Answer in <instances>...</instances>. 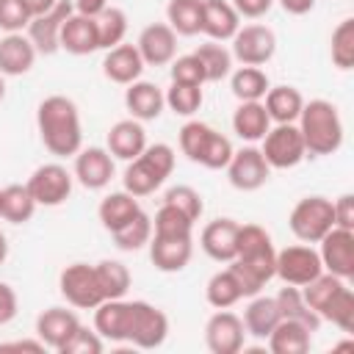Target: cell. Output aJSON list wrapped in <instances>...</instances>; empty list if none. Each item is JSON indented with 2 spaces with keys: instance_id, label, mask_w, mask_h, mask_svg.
<instances>
[{
  "instance_id": "obj_21",
  "label": "cell",
  "mask_w": 354,
  "mask_h": 354,
  "mask_svg": "<svg viewBox=\"0 0 354 354\" xmlns=\"http://www.w3.org/2000/svg\"><path fill=\"white\" fill-rule=\"evenodd\" d=\"M144 58L138 53L136 44H116L111 50H105V58H102V72L111 83H119V86H130L133 80L141 77L144 72Z\"/></svg>"
},
{
  "instance_id": "obj_11",
  "label": "cell",
  "mask_w": 354,
  "mask_h": 354,
  "mask_svg": "<svg viewBox=\"0 0 354 354\" xmlns=\"http://www.w3.org/2000/svg\"><path fill=\"white\" fill-rule=\"evenodd\" d=\"M232 41V58L241 61V66H263L277 53V36L266 25H243L230 39Z\"/></svg>"
},
{
  "instance_id": "obj_27",
  "label": "cell",
  "mask_w": 354,
  "mask_h": 354,
  "mask_svg": "<svg viewBox=\"0 0 354 354\" xmlns=\"http://www.w3.org/2000/svg\"><path fill=\"white\" fill-rule=\"evenodd\" d=\"M61 50L72 55H88L100 50V33H97V19L83 17V14H69L64 28H61Z\"/></svg>"
},
{
  "instance_id": "obj_45",
  "label": "cell",
  "mask_w": 354,
  "mask_h": 354,
  "mask_svg": "<svg viewBox=\"0 0 354 354\" xmlns=\"http://www.w3.org/2000/svg\"><path fill=\"white\" fill-rule=\"evenodd\" d=\"M329 53H332V64L337 69H351L354 66V19L346 17L335 30H332V41H329Z\"/></svg>"
},
{
  "instance_id": "obj_57",
  "label": "cell",
  "mask_w": 354,
  "mask_h": 354,
  "mask_svg": "<svg viewBox=\"0 0 354 354\" xmlns=\"http://www.w3.org/2000/svg\"><path fill=\"white\" fill-rule=\"evenodd\" d=\"M277 3L282 6V11H288L293 17H304L315 8V0H277Z\"/></svg>"
},
{
  "instance_id": "obj_19",
  "label": "cell",
  "mask_w": 354,
  "mask_h": 354,
  "mask_svg": "<svg viewBox=\"0 0 354 354\" xmlns=\"http://www.w3.org/2000/svg\"><path fill=\"white\" fill-rule=\"evenodd\" d=\"M105 149L113 155V160H133L144 152L147 147V130L144 122L138 119H119L116 124H111L108 138H105Z\"/></svg>"
},
{
  "instance_id": "obj_30",
  "label": "cell",
  "mask_w": 354,
  "mask_h": 354,
  "mask_svg": "<svg viewBox=\"0 0 354 354\" xmlns=\"http://www.w3.org/2000/svg\"><path fill=\"white\" fill-rule=\"evenodd\" d=\"M263 105L274 124H290L299 119V113L304 108V97L293 86H271L263 97Z\"/></svg>"
},
{
  "instance_id": "obj_16",
  "label": "cell",
  "mask_w": 354,
  "mask_h": 354,
  "mask_svg": "<svg viewBox=\"0 0 354 354\" xmlns=\"http://www.w3.org/2000/svg\"><path fill=\"white\" fill-rule=\"evenodd\" d=\"M246 343L243 321L230 310H216L205 324V346L213 354H238Z\"/></svg>"
},
{
  "instance_id": "obj_40",
  "label": "cell",
  "mask_w": 354,
  "mask_h": 354,
  "mask_svg": "<svg viewBox=\"0 0 354 354\" xmlns=\"http://www.w3.org/2000/svg\"><path fill=\"white\" fill-rule=\"evenodd\" d=\"M111 235H113V243H116L122 252H138V249L147 246L149 238H152V218L141 210L138 216H133L124 227H119V230L111 232Z\"/></svg>"
},
{
  "instance_id": "obj_2",
  "label": "cell",
  "mask_w": 354,
  "mask_h": 354,
  "mask_svg": "<svg viewBox=\"0 0 354 354\" xmlns=\"http://www.w3.org/2000/svg\"><path fill=\"white\" fill-rule=\"evenodd\" d=\"M296 127L304 138V149L307 155H335L340 147H343V119H340V111L335 102L329 100H310L304 102L299 119H296Z\"/></svg>"
},
{
  "instance_id": "obj_54",
  "label": "cell",
  "mask_w": 354,
  "mask_h": 354,
  "mask_svg": "<svg viewBox=\"0 0 354 354\" xmlns=\"http://www.w3.org/2000/svg\"><path fill=\"white\" fill-rule=\"evenodd\" d=\"M17 310H19V299H17V290L0 279V326L11 324L17 318Z\"/></svg>"
},
{
  "instance_id": "obj_1",
  "label": "cell",
  "mask_w": 354,
  "mask_h": 354,
  "mask_svg": "<svg viewBox=\"0 0 354 354\" xmlns=\"http://www.w3.org/2000/svg\"><path fill=\"white\" fill-rule=\"evenodd\" d=\"M36 127L41 144L55 158H75L83 147V124L75 100L64 94H50L36 108Z\"/></svg>"
},
{
  "instance_id": "obj_41",
  "label": "cell",
  "mask_w": 354,
  "mask_h": 354,
  "mask_svg": "<svg viewBox=\"0 0 354 354\" xmlns=\"http://www.w3.org/2000/svg\"><path fill=\"white\" fill-rule=\"evenodd\" d=\"M163 97H166V108L174 111L177 116H194L205 102L202 86H191V83H171L169 91H163Z\"/></svg>"
},
{
  "instance_id": "obj_35",
  "label": "cell",
  "mask_w": 354,
  "mask_h": 354,
  "mask_svg": "<svg viewBox=\"0 0 354 354\" xmlns=\"http://www.w3.org/2000/svg\"><path fill=\"white\" fill-rule=\"evenodd\" d=\"M166 25L177 36H196L202 30V0H169Z\"/></svg>"
},
{
  "instance_id": "obj_39",
  "label": "cell",
  "mask_w": 354,
  "mask_h": 354,
  "mask_svg": "<svg viewBox=\"0 0 354 354\" xmlns=\"http://www.w3.org/2000/svg\"><path fill=\"white\" fill-rule=\"evenodd\" d=\"M94 271H97V282H100L105 299H124V293L130 290V282H133V277H130L124 263H119V260H100L94 266Z\"/></svg>"
},
{
  "instance_id": "obj_33",
  "label": "cell",
  "mask_w": 354,
  "mask_h": 354,
  "mask_svg": "<svg viewBox=\"0 0 354 354\" xmlns=\"http://www.w3.org/2000/svg\"><path fill=\"white\" fill-rule=\"evenodd\" d=\"M274 299H277V307H279V315H282V318L299 321V324H304L310 332H318L321 315H318L315 310H310V304L304 301V296H301V290H299L296 285H285Z\"/></svg>"
},
{
  "instance_id": "obj_60",
  "label": "cell",
  "mask_w": 354,
  "mask_h": 354,
  "mask_svg": "<svg viewBox=\"0 0 354 354\" xmlns=\"http://www.w3.org/2000/svg\"><path fill=\"white\" fill-rule=\"evenodd\" d=\"M6 257H8V238H6V232L0 230V266L6 263Z\"/></svg>"
},
{
  "instance_id": "obj_3",
  "label": "cell",
  "mask_w": 354,
  "mask_h": 354,
  "mask_svg": "<svg viewBox=\"0 0 354 354\" xmlns=\"http://www.w3.org/2000/svg\"><path fill=\"white\" fill-rule=\"evenodd\" d=\"M171 171H174V149L169 144L158 141V144H147L138 158L127 160L122 183H124L127 194L141 199V196L155 194Z\"/></svg>"
},
{
  "instance_id": "obj_7",
  "label": "cell",
  "mask_w": 354,
  "mask_h": 354,
  "mask_svg": "<svg viewBox=\"0 0 354 354\" xmlns=\"http://www.w3.org/2000/svg\"><path fill=\"white\" fill-rule=\"evenodd\" d=\"M260 152H263V158L271 169H293L307 158L304 138H301L296 122L268 127V133L263 136Z\"/></svg>"
},
{
  "instance_id": "obj_47",
  "label": "cell",
  "mask_w": 354,
  "mask_h": 354,
  "mask_svg": "<svg viewBox=\"0 0 354 354\" xmlns=\"http://www.w3.org/2000/svg\"><path fill=\"white\" fill-rule=\"evenodd\" d=\"M232 152H235V149H232V141H230L224 133H218V130L210 127V133H207V138H205V147H202L196 163L216 171V169H224V166L230 163Z\"/></svg>"
},
{
  "instance_id": "obj_17",
  "label": "cell",
  "mask_w": 354,
  "mask_h": 354,
  "mask_svg": "<svg viewBox=\"0 0 354 354\" xmlns=\"http://www.w3.org/2000/svg\"><path fill=\"white\" fill-rule=\"evenodd\" d=\"M136 47L147 66H166L177 55V33L166 22H152L138 33Z\"/></svg>"
},
{
  "instance_id": "obj_48",
  "label": "cell",
  "mask_w": 354,
  "mask_h": 354,
  "mask_svg": "<svg viewBox=\"0 0 354 354\" xmlns=\"http://www.w3.org/2000/svg\"><path fill=\"white\" fill-rule=\"evenodd\" d=\"M163 202H166V205H171V207H177L180 213H185L191 221H199V218H202V213H205L202 194H199L196 188H191V185H171V188L166 191Z\"/></svg>"
},
{
  "instance_id": "obj_13",
  "label": "cell",
  "mask_w": 354,
  "mask_h": 354,
  "mask_svg": "<svg viewBox=\"0 0 354 354\" xmlns=\"http://www.w3.org/2000/svg\"><path fill=\"white\" fill-rule=\"evenodd\" d=\"M224 169H227L230 185L238 188V191H257V188H263V185L268 183V177H271V166L266 163L263 152H260L257 147H252V144L235 149L232 158H230V163H227Z\"/></svg>"
},
{
  "instance_id": "obj_6",
  "label": "cell",
  "mask_w": 354,
  "mask_h": 354,
  "mask_svg": "<svg viewBox=\"0 0 354 354\" xmlns=\"http://www.w3.org/2000/svg\"><path fill=\"white\" fill-rule=\"evenodd\" d=\"M169 337V315L149 304V301H130V329H127V343L136 348H158Z\"/></svg>"
},
{
  "instance_id": "obj_42",
  "label": "cell",
  "mask_w": 354,
  "mask_h": 354,
  "mask_svg": "<svg viewBox=\"0 0 354 354\" xmlns=\"http://www.w3.org/2000/svg\"><path fill=\"white\" fill-rule=\"evenodd\" d=\"M343 285H346V279H340V277H335V274H329V271H321L313 282H307V285L301 288V296H304V301L310 304V310H315V313L321 315L324 307L329 304V299H332Z\"/></svg>"
},
{
  "instance_id": "obj_20",
  "label": "cell",
  "mask_w": 354,
  "mask_h": 354,
  "mask_svg": "<svg viewBox=\"0 0 354 354\" xmlns=\"http://www.w3.org/2000/svg\"><path fill=\"white\" fill-rule=\"evenodd\" d=\"M94 329L108 343H127L130 329V301L127 299H105L94 307Z\"/></svg>"
},
{
  "instance_id": "obj_26",
  "label": "cell",
  "mask_w": 354,
  "mask_h": 354,
  "mask_svg": "<svg viewBox=\"0 0 354 354\" xmlns=\"http://www.w3.org/2000/svg\"><path fill=\"white\" fill-rule=\"evenodd\" d=\"M124 108L130 111L133 119L138 122H152L163 113L166 108V97L160 91V86L149 83V80H133L127 88H124Z\"/></svg>"
},
{
  "instance_id": "obj_32",
  "label": "cell",
  "mask_w": 354,
  "mask_h": 354,
  "mask_svg": "<svg viewBox=\"0 0 354 354\" xmlns=\"http://www.w3.org/2000/svg\"><path fill=\"white\" fill-rule=\"evenodd\" d=\"M141 213V205H138V196L127 194L124 188L122 191H111L100 207H97V216H100V224L108 230V232H116L119 227H124L133 216Z\"/></svg>"
},
{
  "instance_id": "obj_38",
  "label": "cell",
  "mask_w": 354,
  "mask_h": 354,
  "mask_svg": "<svg viewBox=\"0 0 354 354\" xmlns=\"http://www.w3.org/2000/svg\"><path fill=\"white\" fill-rule=\"evenodd\" d=\"M205 299H207V304L216 307V310H230L232 304H238V301L243 299V293H241V288H238V279L232 277L230 268L216 271V274L207 279V285H205Z\"/></svg>"
},
{
  "instance_id": "obj_15",
  "label": "cell",
  "mask_w": 354,
  "mask_h": 354,
  "mask_svg": "<svg viewBox=\"0 0 354 354\" xmlns=\"http://www.w3.org/2000/svg\"><path fill=\"white\" fill-rule=\"evenodd\" d=\"M113 155L105 147H80L75 155V169L72 177L88 188V191H102L113 180Z\"/></svg>"
},
{
  "instance_id": "obj_52",
  "label": "cell",
  "mask_w": 354,
  "mask_h": 354,
  "mask_svg": "<svg viewBox=\"0 0 354 354\" xmlns=\"http://www.w3.org/2000/svg\"><path fill=\"white\" fill-rule=\"evenodd\" d=\"M30 22V11L22 0H0V30L3 33H22Z\"/></svg>"
},
{
  "instance_id": "obj_23",
  "label": "cell",
  "mask_w": 354,
  "mask_h": 354,
  "mask_svg": "<svg viewBox=\"0 0 354 354\" xmlns=\"http://www.w3.org/2000/svg\"><path fill=\"white\" fill-rule=\"evenodd\" d=\"M80 326V318L72 313V310H66V307H47L44 313H39V318H36V337L47 346V348H53V351H58L69 337H72V332Z\"/></svg>"
},
{
  "instance_id": "obj_46",
  "label": "cell",
  "mask_w": 354,
  "mask_h": 354,
  "mask_svg": "<svg viewBox=\"0 0 354 354\" xmlns=\"http://www.w3.org/2000/svg\"><path fill=\"white\" fill-rule=\"evenodd\" d=\"M152 235H169V238H183V235H194V221L180 213L171 205H160L155 218H152Z\"/></svg>"
},
{
  "instance_id": "obj_51",
  "label": "cell",
  "mask_w": 354,
  "mask_h": 354,
  "mask_svg": "<svg viewBox=\"0 0 354 354\" xmlns=\"http://www.w3.org/2000/svg\"><path fill=\"white\" fill-rule=\"evenodd\" d=\"M105 348V340L97 335V329H88V326H77L72 332V337L58 348V354H100Z\"/></svg>"
},
{
  "instance_id": "obj_24",
  "label": "cell",
  "mask_w": 354,
  "mask_h": 354,
  "mask_svg": "<svg viewBox=\"0 0 354 354\" xmlns=\"http://www.w3.org/2000/svg\"><path fill=\"white\" fill-rule=\"evenodd\" d=\"M241 28V17L230 0H202V30L210 41H230Z\"/></svg>"
},
{
  "instance_id": "obj_49",
  "label": "cell",
  "mask_w": 354,
  "mask_h": 354,
  "mask_svg": "<svg viewBox=\"0 0 354 354\" xmlns=\"http://www.w3.org/2000/svg\"><path fill=\"white\" fill-rule=\"evenodd\" d=\"M207 133H210V124H205V122H199V119H191V122H185V124L180 127V152H183L191 163H196V158H199V152H202V147H205Z\"/></svg>"
},
{
  "instance_id": "obj_44",
  "label": "cell",
  "mask_w": 354,
  "mask_h": 354,
  "mask_svg": "<svg viewBox=\"0 0 354 354\" xmlns=\"http://www.w3.org/2000/svg\"><path fill=\"white\" fill-rule=\"evenodd\" d=\"M97 33H100V50H111L124 41L127 33V14L116 6H108L97 17Z\"/></svg>"
},
{
  "instance_id": "obj_10",
  "label": "cell",
  "mask_w": 354,
  "mask_h": 354,
  "mask_svg": "<svg viewBox=\"0 0 354 354\" xmlns=\"http://www.w3.org/2000/svg\"><path fill=\"white\" fill-rule=\"evenodd\" d=\"M58 288H61V296L72 307H77V310H94L97 304L105 301L102 288L97 282V271L88 263H72V266H66L61 271V277H58Z\"/></svg>"
},
{
  "instance_id": "obj_18",
  "label": "cell",
  "mask_w": 354,
  "mask_h": 354,
  "mask_svg": "<svg viewBox=\"0 0 354 354\" xmlns=\"http://www.w3.org/2000/svg\"><path fill=\"white\" fill-rule=\"evenodd\" d=\"M194 254V235L169 238V235H152L149 238V260L163 274H177L191 263Z\"/></svg>"
},
{
  "instance_id": "obj_59",
  "label": "cell",
  "mask_w": 354,
  "mask_h": 354,
  "mask_svg": "<svg viewBox=\"0 0 354 354\" xmlns=\"http://www.w3.org/2000/svg\"><path fill=\"white\" fill-rule=\"evenodd\" d=\"M25 3V8L30 11V17H39V14H44V11H50L58 0H22Z\"/></svg>"
},
{
  "instance_id": "obj_50",
  "label": "cell",
  "mask_w": 354,
  "mask_h": 354,
  "mask_svg": "<svg viewBox=\"0 0 354 354\" xmlns=\"http://www.w3.org/2000/svg\"><path fill=\"white\" fill-rule=\"evenodd\" d=\"M169 75H171V83H191V86H205V69L199 64V58L194 53L188 55H174L171 66H169Z\"/></svg>"
},
{
  "instance_id": "obj_5",
  "label": "cell",
  "mask_w": 354,
  "mask_h": 354,
  "mask_svg": "<svg viewBox=\"0 0 354 354\" xmlns=\"http://www.w3.org/2000/svg\"><path fill=\"white\" fill-rule=\"evenodd\" d=\"M290 232L301 243H318L332 227H335V213H332V199L326 196H304L293 205L288 216Z\"/></svg>"
},
{
  "instance_id": "obj_34",
  "label": "cell",
  "mask_w": 354,
  "mask_h": 354,
  "mask_svg": "<svg viewBox=\"0 0 354 354\" xmlns=\"http://www.w3.org/2000/svg\"><path fill=\"white\" fill-rule=\"evenodd\" d=\"M230 88H232L238 102H254V100L266 97L271 83L260 66H241V69L230 72Z\"/></svg>"
},
{
  "instance_id": "obj_12",
  "label": "cell",
  "mask_w": 354,
  "mask_h": 354,
  "mask_svg": "<svg viewBox=\"0 0 354 354\" xmlns=\"http://www.w3.org/2000/svg\"><path fill=\"white\" fill-rule=\"evenodd\" d=\"M72 11H75V6L69 0H58L50 11L39 14V17H30V22L25 28V36L36 47V53L53 55V53L61 50V28H64V22Z\"/></svg>"
},
{
  "instance_id": "obj_55",
  "label": "cell",
  "mask_w": 354,
  "mask_h": 354,
  "mask_svg": "<svg viewBox=\"0 0 354 354\" xmlns=\"http://www.w3.org/2000/svg\"><path fill=\"white\" fill-rule=\"evenodd\" d=\"M230 3L238 11V17H246V19H260L274 6V0H230Z\"/></svg>"
},
{
  "instance_id": "obj_37",
  "label": "cell",
  "mask_w": 354,
  "mask_h": 354,
  "mask_svg": "<svg viewBox=\"0 0 354 354\" xmlns=\"http://www.w3.org/2000/svg\"><path fill=\"white\" fill-rule=\"evenodd\" d=\"M194 55L199 58L207 83H218L221 77H227L232 72V53L221 41H205L194 50Z\"/></svg>"
},
{
  "instance_id": "obj_29",
  "label": "cell",
  "mask_w": 354,
  "mask_h": 354,
  "mask_svg": "<svg viewBox=\"0 0 354 354\" xmlns=\"http://www.w3.org/2000/svg\"><path fill=\"white\" fill-rule=\"evenodd\" d=\"M279 318H282V315H279L277 299L257 293V296L249 299V304H246L241 321H243L246 335H252V337H257V340H266V337L271 335V329L279 324Z\"/></svg>"
},
{
  "instance_id": "obj_31",
  "label": "cell",
  "mask_w": 354,
  "mask_h": 354,
  "mask_svg": "<svg viewBox=\"0 0 354 354\" xmlns=\"http://www.w3.org/2000/svg\"><path fill=\"white\" fill-rule=\"evenodd\" d=\"M271 127V119L266 113V105L263 100H254V102H238L235 113H232V130L241 141H263V136L268 133Z\"/></svg>"
},
{
  "instance_id": "obj_36",
  "label": "cell",
  "mask_w": 354,
  "mask_h": 354,
  "mask_svg": "<svg viewBox=\"0 0 354 354\" xmlns=\"http://www.w3.org/2000/svg\"><path fill=\"white\" fill-rule=\"evenodd\" d=\"M36 199L30 196L28 185H19V183H11L3 188V221L8 224H25L33 218L36 213Z\"/></svg>"
},
{
  "instance_id": "obj_22",
  "label": "cell",
  "mask_w": 354,
  "mask_h": 354,
  "mask_svg": "<svg viewBox=\"0 0 354 354\" xmlns=\"http://www.w3.org/2000/svg\"><path fill=\"white\" fill-rule=\"evenodd\" d=\"M235 243H238V221L235 218H213L205 224L199 235L202 252L216 260V263H230L235 257Z\"/></svg>"
},
{
  "instance_id": "obj_25",
  "label": "cell",
  "mask_w": 354,
  "mask_h": 354,
  "mask_svg": "<svg viewBox=\"0 0 354 354\" xmlns=\"http://www.w3.org/2000/svg\"><path fill=\"white\" fill-rule=\"evenodd\" d=\"M36 47L25 33H6L0 39V75L3 77H19L28 75L36 64Z\"/></svg>"
},
{
  "instance_id": "obj_56",
  "label": "cell",
  "mask_w": 354,
  "mask_h": 354,
  "mask_svg": "<svg viewBox=\"0 0 354 354\" xmlns=\"http://www.w3.org/2000/svg\"><path fill=\"white\" fill-rule=\"evenodd\" d=\"M72 6H75V14H83V17L97 19L108 8V0H72Z\"/></svg>"
},
{
  "instance_id": "obj_14",
  "label": "cell",
  "mask_w": 354,
  "mask_h": 354,
  "mask_svg": "<svg viewBox=\"0 0 354 354\" xmlns=\"http://www.w3.org/2000/svg\"><path fill=\"white\" fill-rule=\"evenodd\" d=\"M318 243H321L318 257H321L324 271L340 279H351L354 277V230L332 227Z\"/></svg>"
},
{
  "instance_id": "obj_9",
  "label": "cell",
  "mask_w": 354,
  "mask_h": 354,
  "mask_svg": "<svg viewBox=\"0 0 354 354\" xmlns=\"http://www.w3.org/2000/svg\"><path fill=\"white\" fill-rule=\"evenodd\" d=\"M72 171L61 163H41L39 169H33V174L28 177V191L36 199V205L41 207H58L72 196Z\"/></svg>"
},
{
  "instance_id": "obj_28",
  "label": "cell",
  "mask_w": 354,
  "mask_h": 354,
  "mask_svg": "<svg viewBox=\"0 0 354 354\" xmlns=\"http://www.w3.org/2000/svg\"><path fill=\"white\" fill-rule=\"evenodd\" d=\"M271 354H307L313 346V332L290 318H279V324L266 337Z\"/></svg>"
},
{
  "instance_id": "obj_61",
  "label": "cell",
  "mask_w": 354,
  "mask_h": 354,
  "mask_svg": "<svg viewBox=\"0 0 354 354\" xmlns=\"http://www.w3.org/2000/svg\"><path fill=\"white\" fill-rule=\"evenodd\" d=\"M3 97H6V77L0 75V102H3Z\"/></svg>"
},
{
  "instance_id": "obj_58",
  "label": "cell",
  "mask_w": 354,
  "mask_h": 354,
  "mask_svg": "<svg viewBox=\"0 0 354 354\" xmlns=\"http://www.w3.org/2000/svg\"><path fill=\"white\" fill-rule=\"evenodd\" d=\"M47 346L36 337V340H11V343H0V351H44Z\"/></svg>"
},
{
  "instance_id": "obj_62",
  "label": "cell",
  "mask_w": 354,
  "mask_h": 354,
  "mask_svg": "<svg viewBox=\"0 0 354 354\" xmlns=\"http://www.w3.org/2000/svg\"><path fill=\"white\" fill-rule=\"evenodd\" d=\"M0 218H3V188H0Z\"/></svg>"
},
{
  "instance_id": "obj_8",
  "label": "cell",
  "mask_w": 354,
  "mask_h": 354,
  "mask_svg": "<svg viewBox=\"0 0 354 354\" xmlns=\"http://www.w3.org/2000/svg\"><path fill=\"white\" fill-rule=\"evenodd\" d=\"M321 271H324V266H321L318 249H313L310 243H293V246H285V249L277 252L274 277H279L285 285L304 288Z\"/></svg>"
},
{
  "instance_id": "obj_43",
  "label": "cell",
  "mask_w": 354,
  "mask_h": 354,
  "mask_svg": "<svg viewBox=\"0 0 354 354\" xmlns=\"http://www.w3.org/2000/svg\"><path fill=\"white\" fill-rule=\"evenodd\" d=\"M321 321L335 324L340 332H351V329H354V290H351L348 285H343V288L329 299V304H326L324 313H321Z\"/></svg>"
},
{
  "instance_id": "obj_53",
  "label": "cell",
  "mask_w": 354,
  "mask_h": 354,
  "mask_svg": "<svg viewBox=\"0 0 354 354\" xmlns=\"http://www.w3.org/2000/svg\"><path fill=\"white\" fill-rule=\"evenodd\" d=\"M332 213H335V227L354 230V194H340L332 202Z\"/></svg>"
},
{
  "instance_id": "obj_4",
  "label": "cell",
  "mask_w": 354,
  "mask_h": 354,
  "mask_svg": "<svg viewBox=\"0 0 354 354\" xmlns=\"http://www.w3.org/2000/svg\"><path fill=\"white\" fill-rule=\"evenodd\" d=\"M232 260L260 285H268L274 279V260H277V249L268 230L260 224H238V243Z\"/></svg>"
}]
</instances>
